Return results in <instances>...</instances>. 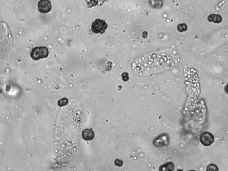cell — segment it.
Here are the masks:
<instances>
[{
	"label": "cell",
	"mask_w": 228,
	"mask_h": 171,
	"mask_svg": "<svg viewBox=\"0 0 228 171\" xmlns=\"http://www.w3.org/2000/svg\"><path fill=\"white\" fill-rule=\"evenodd\" d=\"M108 28V25L106 22L100 19L95 20L92 25V31L95 34H103Z\"/></svg>",
	"instance_id": "obj_3"
},
{
	"label": "cell",
	"mask_w": 228,
	"mask_h": 171,
	"mask_svg": "<svg viewBox=\"0 0 228 171\" xmlns=\"http://www.w3.org/2000/svg\"><path fill=\"white\" fill-rule=\"evenodd\" d=\"M175 165L172 162H169L161 165L159 167V171H172L174 170Z\"/></svg>",
	"instance_id": "obj_7"
},
{
	"label": "cell",
	"mask_w": 228,
	"mask_h": 171,
	"mask_svg": "<svg viewBox=\"0 0 228 171\" xmlns=\"http://www.w3.org/2000/svg\"><path fill=\"white\" fill-rule=\"evenodd\" d=\"M208 20L210 22H214L215 23H219L222 22V17L220 15L212 14L208 17Z\"/></svg>",
	"instance_id": "obj_9"
},
{
	"label": "cell",
	"mask_w": 228,
	"mask_h": 171,
	"mask_svg": "<svg viewBox=\"0 0 228 171\" xmlns=\"http://www.w3.org/2000/svg\"><path fill=\"white\" fill-rule=\"evenodd\" d=\"M94 133L91 129H85L82 133L83 138L85 140H92L94 137Z\"/></svg>",
	"instance_id": "obj_8"
},
{
	"label": "cell",
	"mask_w": 228,
	"mask_h": 171,
	"mask_svg": "<svg viewBox=\"0 0 228 171\" xmlns=\"http://www.w3.org/2000/svg\"><path fill=\"white\" fill-rule=\"evenodd\" d=\"M49 52L48 48L45 46L35 47L31 51L30 56L31 58L35 61L40 59L45 58L49 55Z\"/></svg>",
	"instance_id": "obj_2"
},
{
	"label": "cell",
	"mask_w": 228,
	"mask_h": 171,
	"mask_svg": "<svg viewBox=\"0 0 228 171\" xmlns=\"http://www.w3.org/2000/svg\"><path fill=\"white\" fill-rule=\"evenodd\" d=\"M200 140L202 145L209 147L214 143V137L210 132H205L201 134Z\"/></svg>",
	"instance_id": "obj_5"
},
{
	"label": "cell",
	"mask_w": 228,
	"mask_h": 171,
	"mask_svg": "<svg viewBox=\"0 0 228 171\" xmlns=\"http://www.w3.org/2000/svg\"><path fill=\"white\" fill-rule=\"evenodd\" d=\"M123 79L124 81H127L129 79V76L128 74L127 73H124L123 74H122Z\"/></svg>",
	"instance_id": "obj_12"
},
{
	"label": "cell",
	"mask_w": 228,
	"mask_h": 171,
	"mask_svg": "<svg viewBox=\"0 0 228 171\" xmlns=\"http://www.w3.org/2000/svg\"><path fill=\"white\" fill-rule=\"evenodd\" d=\"M187 26L186 24L185 23L180 24L178 25V30L179 32H183L187 30Z\"/></svg>",
	"instance_id": "obj_10"
},
{
	"label": "cell",
	"mask_w": 228,
	"mask_h": 171,
	"mask_svg": "<svg viewBox=\"0 0 228 171\" xmlns=\"http://www.w3.org/2000/svg\"><path fill=\"white\" fill-rule=\"evenodd\" d=\"M207 171H218V167L214 164H210L209 165L207 168Z\"/></svg>",
	"instance_id": "obj_11"
},
{
	"label": "cell",
	"mask_w": 228,
	"mask_h": 171,
	"mask_svg": "<svg viewBox=\"0 0 228 171\" xmlns=\"http://www.w3.org/2000/svg\"><path fill=\"white\" fill-rule=\"evenodd\" d=\"M38 6V11L43 14H47L52 9L51 3L49 0H40Z\"/></svg>",
	"instance_id": "obj_6"
},
{
	"label": "cell",
	"mask_w": 228,
	"mask_h": 171,
	"mask_svg": "<svg viewBox=\"0 0 228 171\" xmlns=\"http://www.w3.org/2000/svg\"><path fill=\"white\" fill-rule=\"evenodd\" d=\"M169 143V138L166 133H163L158 136L154 139L153 144L157 148H163L168 145Z\"/></svg>",
	"instance_id": "obj_4"
},
{
	"label": "cell",
	"mask_w": 228,
	"mask_h": 171,
	"mask_svg": "<svg viewBox=\"0 0 228 171\" xmlns=\"http://www.w3.org/2000/svg\"><path fill=\"white\" fill-rule=\"evenodd\" d=\"M136 61V69L152 74L173 68L178 64L180 58L176 50L169 49L150 53Z\"/></svg>",
	"instance_id": "obj_1"
}]
</instances>
